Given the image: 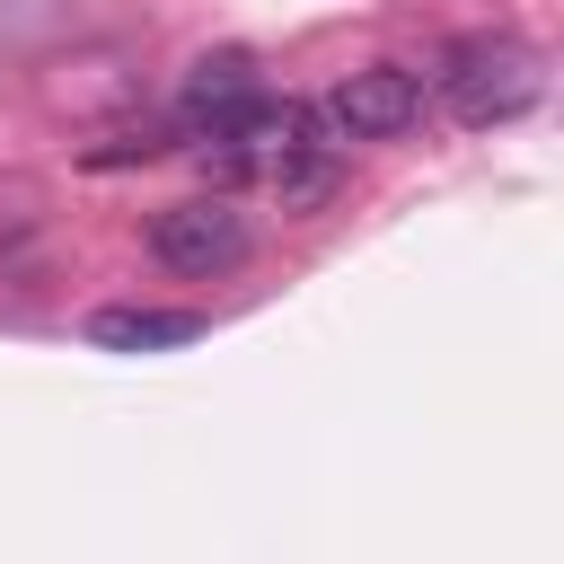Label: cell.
Segmentation results:
<instances>
[{
    "mask_svg": "<svg viewBox=\"0 0 564 564\" xmlns=\"http://www.w3.org/2000/svg\"><path fill=\"white\" fill-rule=\"evenodd\" d=\"M264 88V70H256V53H238V44H220V53H203L194 70H185V97H176V132H220L247 97Z\"/></svg>",
    "mask_w": 564,
    "mask_h": 564,
    "instance_id": "obj_4",
    "label": "cell"
},
{
    "mask_svg": "<svg viewBox=\"0 0 564 564\" xmlns=\"http://www.w3.org/2000/svg\"><path fill=\"white\" fill-rule=\"evenodd\" d=\"M538 97H546V62H538V44H520V35H467V44H449V62H441V106H449V123H467V132L520 123Z\"/></svg>",
    "mask_w": 564,
    "mask_h": 564,
    "instance_id": "obj_1",
    "label": "cell"
},
{
    "mask_svg": "<svg viewBox=\"0 0 564 564\" xmlns=\"http://www.w3.org/2000/svg\"><path fill=\"white\" fill-rule=\"evenodd\" d=\"M159 150H167V132H159V123H141V132L88 141V150H79V167H132V159H159Z\"/></svg>",
    "mask_w": 564,
    "mask_h": 564,
    "instance_id": "obj_6",
    "label": "cell"
},
{
    "mask_svg": "<svg viewBox=\"0 0 564 564\" xmlns=\"http://www.w3.org/2000/svg\"><path fill=\"white\" fill-rule=\"evenodd\" d=\"M247 212L229 203V194H194V203H167L159 220H150V256L167 264V273H185V282H220V273H238L247 264Z\"/></svg>",
    "mask_w": 564,
    "mask_h": 564,
    "instance_id": "obj_2",
    "label": "cell"
},
{
    "mask_svg": "<svg viewBox=\"0 0 564 564\" xmlns=\"http://www.w3.org/2000/svg\"><path fill=\"white\" fill-rule=\"evenodd\" d=\"M317 115H326L335 141H397V132L423 115V79H414L405 62H370V70H352V79H335V97H326Z\"/></svg>",
    "mask_w": 564,
    "mask_h": 564,
    "instance_id": "obj_3",
    "label": "cell"
},
{
    "mask_svg": "<svg viewBox=\"0 0 564 564\" xmlns=\"http://www.w3.org/2000/svg\"><path fill=\"white\" fill-rule=\"evenodd\" d=\"M212 317L203 308H150V300H115V308H97L88 317V344L97 352H176V344H194Z\"/></svg>",
    "mask_w": 564,
    "mask_h": 564,
    "instance_id": "obj_5",
    "label": "cell"
}]
</instances>
